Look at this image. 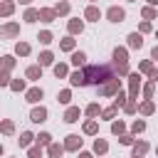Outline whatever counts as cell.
<instances>
[{"label":"cell","instance_id":"obj_1","mask_svg":"<svg viewBox=\"0 0 158 158\" xmlns=\"http://www.w3.org/2000/svg\"><path fill=\"white\" fill-rule=\"evenodd\" d=\"M84 79H86V84H99V81L114 79V77H111L109 67H86L84 69Z\"/></svg>","mask_w":158,"mask_h":158},{"label":"cell","instance_id":"obj_2","mask_svg":"<svg viewBox=\"0 0 158 158\" xmlns=\"http://www.w3.org/2000/svg\"><path fill=\"white\" fill-rule=\"evenodd\" d=\"M114 59H116V64H118V72L121 74H126L128 72V64H126V49H114Z\"/></svg>","mask_w":158,"mask_h":158},{"label":"cell","instance_id":"obj_3","mask_svg":"<svg viewBox=\"0 0 158 158\" xmlns=\"http://www.w3.org/2000/svg\"><path fill=\"white\" fill-rule=\"evenodd\" d=\"M118 91V79H111L106 86H101V94L104 96H111V94H116Z\"/></svg>","mask_w":158,"mask_h":158},{"label":"cell","instance_id":"obj_4","mask_svg":"<svg viewBox=\"0 0 158 158\" xmlns=\"http://www.w3.org/2000/svg\"><path fill=\"white\" fill-rule=\"evenodd\" d=\"M106 15H109V20H111V22H121V20H123V17H126V15H123V10H121V7H111V10H109V12H106Z\"/></svg>","mask_w":158,"mask_h":158},{"label":"cell","instance_id":"obj_5","mask_svg":"<svg viewBox=\"0 0 158 158\" xmlns=\"http://www.w3.org/2000/svg\"><path fill=\"white\" fill-rule=\"evenodd\" d=\"M17 30H20V25H5V27H0V35L2 37H12V35H17Z\"/></svg>","mask_w":158,"mask_h":158},{"label":"cell","instance_id":"obj_6","mask_svg":"<svg viewBox=\"0 0 158 158\" xmlns=\"http://www.w3.org/2000/svg\"><path fill=\"white\" fill-rule=\"evenodd\" d=\"M81 146V138L79 136H67V143H64V148H69V151H77Z\"/></svg>","mask_w":158,"mask_h":158},{"label":"cell","instance_id":"obj_7","mask_svg":"<svg viewBox=\"0 0 158 158\" xmlns=\"http://www.w3.org/2000/svg\"><path fill=\"white\" fill-rule=\"evenodd\" d=\"M69 79H72V84H74V86H84V84H86V79H84V72H74Z\"/></svg>","mask_w":158,"mask_h":158},{"label":"cell","instance_id":"obj_8","mask_svg":"<svg viewBox=\"0 0 158 158\" xmlns=\"http://www.w3.org/2000/svg\"><path fill=\"white\" fill-rule=\"evenodd\" d=\"M128 44H131V47H141V44H143V37H141L138 32H131V35H128Z\"/></svg>","mask_w":158,"mask_h":158},{"label":"cell","instance_id":"obj_9","mask_svg":"<svg viewBox=\"0 0 158 158\" xmlns=\"http://www.w3.org/2000/svg\"><path fill=\"white\" fill-rule=\"evenodd\" d=\"M77 118H79V109H77V106L67 109V114H64V121H69V123H72V121H77Z\"/></svg>","mask_w":158,"mask_h":158},{"label":"cell","instance_id":"obj_10","mask_svg":"<svg viewBox=\"0 0 158 158\" xmlns=\"http://www.w3.org/2000/svg\"><path fill=\"white\" fill-rule=\"evenodd\" d=\"M40 99H42V89H30V91H27V101L35 104V101H40Z\"/></svg>","mask_w":158,"mask_h":158},{"label":"cell","instance_id":"obj_11","mask_svg":"<svg viewBox=\"0 0 158 158\" xmlns=\"http://www.w3.org/2000/svg\"><path fill=\"white\" fill-rule=\"evenodd\" d=\"M64 153V146H57V143H49V156L52 158H59Z\"/></svg>","mask_w":158,"mask_h":158},{"label":"cell","instance_id":"obj_12","mask_svg":"<svg viewBox=\"0 0 158 158\" xmlns=\"http://www.w3.org/2000/svg\"><path fill=\"white\" fill-rule=\"evenodd\" d=\"M138 74H131V99H136V91H138Z\"/></svg>","mask_w":158,"mask_h":158},{"label":"cell","instance_id":"obj_13","mask_svg":"<svg viewBox=\"0 0 158 158\" xmlns=\"http://www.w3.org/2000/svg\"><path fill=\"white\" fill-rule=\"evenodd\" d=\"M44 116H47V111H44V109H42V106H40V109H35V111H32V121H37V123H40V121H44Z\"/></svg>","mask_w":158,"mask_h":158},{"label":"cell","instance_id":"obj_14","mask_svg":"<svg viewBox=\"0 0 158 158\" xmlns=\"http://www.w3.org/2000/svg\"><path fill=\"white\" fill-rule=\"evenodd\" d=\"M84 59H86V54H84V52H74V54H72V62H74L77 67H81V64H84Z\"/></svg>","mask_w":158,"mask_h":158},{"label":"cell","instance_id":"obj_15","mask_svg":"<svg viewBox=\"0 0 158 158\" xmlns=\"http://www.w3.org/2000/svg\"><path fill=\"white\" fill-rule=\"evenodd\" d=\"M69 32H72V35L81 32V20H72V22H69Z\"/></svg>","mask_w":158,"mask_h":158},{"label":"cell","instance_id":"obj_16","mask_svg":"<svg viewBox=\"0 0 158 158\" xmlns=\"http://www.w3.org/2000/svg\"><path fill=\"white\" fill-rule=\"evenodd\" d=\"M40 17H42L44 22H52V20H54V12H52V10H40Z\"/></svg>","mask_w":158,"mask_h":158},{"label":"cell","instance_id":"obj_17","mask_svg":"<svg viewBox=\"0 0 158 158\" xmlns=\"http://www.w3.org/2000/svg\"><path fill=\"white\" fill-rule=\"evenodd\" d=\"M40 74H42L40 67H30V69H27V77H30V79H40Z\"/></svg>","mask_w":158,"mask_h":158},{"label":"cell","instance_id":"obj_18","mask_svg":"<svg viewBox=\"0 0 158 158\" xmlns=\"http://www.w3.org/2000/svg\"><path fill=\"white\" fill-rule=\"evenodd\" d=\"M146 151H148V143H136V146H133V153H136V156H143Z\"/></svg>","mask_w":158,"mask_h":158},{"label":"cell","instance_id":"obj_19","mask_svg":"<svg viewBox=\"0 0 158 158\" xmlns=\"http://www.w3.org/2000/svg\"><path fill=\"white\" fill-rule=\"evenodd\" d=\"M40 64H52V52H42L40 54Z\"/></svg>","mask_w":158,"mask_h":158},{"label":"cell","instance_id":"obj_20","mask_svg":"<svg viewBox=\"0 0 158 158\" xmlns=\"http://www.w3.org/2000/svg\"><path fill=\"white\" fill-rule=\"evenodd\" d=\"M49 138H52L49 133H40V136H37V143H40V146H49Z\"/></svg>","mask_w":158,"mask_h":158},{"label":"cell","instance_id":"obj_21","mask_svg":"<svg viewBox=\"0 0 158 158\" xmlns=\"http://www.w3.org/2000/svg\"><path fill=\"white\" fill-rule=\"evenodd\" d=\"M94 151H96V153H106V141H99V138H96V143H94Z\"/></svg>","mask_w":158,"mask_h":158},{"label":"cell","instance_id":"obj_22","mask_svg":"<svg viewBox=\"0 0 158 158\" xmlns=\"http://www.w3.org/2000/svg\"><path fill=\"white\" fill-rule=\"evenodd\" d=\"M12 12V2H0V15H10Z\"/></svg>","mask_w":158,"mask_h":158},{"label":"cell","instance_id":"obj_23","mask_svg":"<svg viewBox=\"0 0 158 158\" xmlns=\"http://www.w3.org/2000/svg\"><path fill=\"white\" fill-rule=\"evenodd\" d=\"M86 17L89 20H99V10L96 7H86Z\"/></svg>","mask_w":158,"mask_h":158},{"label":"cell","instance_id":"obj_24","mask_svg":"<svg viewBox=\"0 0 158 158\" xmlns=\"http://www.w3.org/2000/svg\"><path fill=\"white\" fill-rule=\"evenodd\" d=\"M37 17H40V12H37V10H27V15H25V20H27V22H35Z\"/></svg>","mask_w":158,"mask_h":158},{"label":"cell","instance_id":"obj_25","mask_svg":"<svg viewBox=\"0 0 158 158\" xmlns=\"http://www.w3.org/2000/svg\"><path fill=\"white\" fill-rule=\"evenodd\" d=\"M37 40H40L42 44H49V42H52V35H49V32H40V37H37Z\"/></svg>","mask_w":158,"mask_h":158},{"label":"cell","instance_id":"obj_26","mask_svg":"<svg viewBox=\"0 0 158 158\" xmlns=\"http://www.w3.org/2000/svg\"><path fill=\"white\" fill-rule=\"evenodd\" d=\"M15 52H17V54H27V52H30V44H25V42H20V44L15 47Z\"/></svg>","mask_w":158,"mask_h":158},{"label":"cell","instance_id":"obj_27","mask_svg":"<svg viewBox=\"0 0 158 158\" xmlns=\"http://www.w3.org/2000/svg\"><path fill=\"white\" fill-rule=\"evenodd\" d=\"M64 74H67V67L64 64H57L54 67V77H64Z\"/></svg>","mask_w":158,"mask_h":158},{"label":"cell","instance_id":"obj_28","mask_svg":"<svg viewBox=\"0 0 158 158\" xmlns=\"http://www.w3.org/2000/svg\"><path fill=\"white\" fill-rule=\"evenodd\" d=\"M0 128H2V133H12V128H15V126H12V121H2V126H0Z\"/></svg>","mask_w":158,"mask_h":158},{"label":"cell","instance_id":"obj_29","mask_svg":"<svg viewBox=\"0 0 158 158\" xmlns=\"http://www.w3.org/2000/svg\"><path fill=\"white\" fill-rule=\"evenodd\" d=\"M32 138H35L32 133H22V136H20V146H27V143H30Z\"/></svg>","mask_w":158,"mask_h":158},{"label":"cell","instance_id":"obj_30","mask_svg":"<svg viewBox=\"0 0 158 158\" xmlns=\"http://www.w3.org/2000/svg\"><path fill=\"white\" fill-rule=\"evenodd\" d=\"M57 12H59V15H67V12H69V5H67V2H59V5H57Z\"/></svg>","mask_w":158,"mask_h":158},{"label":"cell","instance_id":"obj_31","mask_svg":"<svg viewBox=\"0 0 158 158\" xmlns=\"http://www.w3.org/2000/svg\"><path fill=\"white\" fill-rule=\"evenodd\" d=\"M72 47H74V40H72V37L62 40V49H72Z\"/></svg>","mask_w":158,"mask_h":158},{"label":"cell","instance_id":"obj_32","mask_svg":"<svg viewBox=\"0 0 158 158\" xmlns=\"http://www.w3.org/2000/svg\"><path fill=\"white\" fill-rule=\"evenodd\" d=\"M10 86H12L15 91H20V89H25V81H22V79H15V81H12Z\"/></svg>","mask_w":158,"mask_h":158},{"label":"cell","instance_id":"obj_33","mask_svg":"<svg viewBox=\"0 0 158 158\" xmlns=\"http://www.w3.org/2000/svg\"><path fill=\"white\" fill-rule=\"evenodd\" d=\"M116 109H118V106H111V109H106V111H104V118H114V116H116Z\"/></svg>","mask_w":158,"mask_h":158},{"label":"cell","instance_id":"obj_34","mask_svg":"<svg viewBox=\"0 0 158 158\" xmlns=\"http://www.w3.org/2000/svg\"><path fill=\"white\" fill-rule=\"evenodd\" d=\"M84 131H86V133H94V131H96V121H89V123H84Z\"/></svg>","mask_w":158,"mask_h":158},{"label":"cell","instance_id":"obj_35","mask_svg":"<svg viewBox=\"0 0 158 158\" xmlns=\"http://www.w3.org/2000/svg\"><path fill=\"white\" fill-rule=\"evenodd\" d=\"M10 67H12V57H2V69L7 72Z\"/></svg>","mask_w":158,"mask_h":158},{"label":"cell","instance_id":"obj_36","mask_svg":"<svg viewBox=\"0 0 158 158\" xmlns=\"http://www.w3.org/2000/svg\"><path fill=\"white\" fill-rule=\"evenodd\" d=\"M123 109H126L128 114H131V111H136V101H133V99H131V101H126V104H123Z\"/></svg>","mask_w":158,"mask_h":158},{"label":"cell","instance_id":"obj_37","mask_svg":"<svg viewBox=\"0 0 158 158\" xmlns=\"http://www.w3.org/2000/svg\"><path fill=\"white\" fill-rule=\"evenodd\" d=\"M141 111H143V114H151V111H153V101H146V104L141 106Z\"/></svg>","mask_w":158,"mask_h":158},{"label":"cell","instance_id":"obj_38","mask_svg":"<svg viewBox=\"0 0 158 158\" xmlns=\"http://www.w3.org/2000/svg\"><path fill=\"white\" fill-rule=\"evenodd\" d=\"M86 114H89V116H96V114H99V106H96V104H91V106L86 109Z\"/></svg>","mask_w":158,"mask_h":158},{"label":"cell","instance_id":"obj_39","mask_svg":"<svg viewBox=\"0 0 158 158\" xmlns=\"http://www.w3.org/2000/svg\"><path fill=\"white\" fill-rule=\"evenodd\" d=\"M111 131H114V133H121V131H123V123H121V121H116V123L111 126Z\"/></svg>","mask_w":158,"mask_h":158},{"label":"cell","instance_id":"obj_40","mask_svg":"<svg viewBox=\"0 0 158 158\" xmlns=\"http://www.w3.org/2000/svg\"><path fill=\"white\" fill-rule=\"evenodd\" d=\"M143 17H148V20H151V17H156V12H153V7H146V10H143Z\"/></svg>","mask_w":158,"mask_h":158},{"label":"cell","instance_id":"obj_41","mask_svg":"<svg viewBox=\"0 0 158 158\" xmlns=\"http://www.w3.org/2000/svg\"><path fill=\"white\" fill-rule=\"evenodd\" d=\"M59 101L67 104V101H69V91H62V94H59Z\"/></svg>","mask_w":158,"mask_h":158},{"label":"cell","instance_id":"obj_42","mask_svg":"<svg viewBox=\"0 0 158 158\" xmlns=\"http://www.w3.org/2000/svg\"><path fill=\"white\" fill-rule=\"evenodd\" d=\"M143 126H146V123H143V121H136V123H133V131H136V133H138V131H143Z\"/></svg>","mask_w":158,"mask_h":158},{"label":"cell","instance_id":"obj_43","mask_svg":"<svg viewBox=\"0 0 158 158\" xmlns=\"http://www.w3.org/2000/svg\"><path fill=\"white\" fill-rule=\"evenodd\" d=\"M141 69H143V72H148V74H151V69H153V67H151V62H143V64H141Z\"/></svg>","mask_w":158,"mask_h":158},{"label":"cell","instance_id":"obj_44","mask_svg":"<svg viewBox=\"0 0 158 158\" xmlns=\"http://www.w3.org/2000/svg\"><path fill=\"white\" fill-rule=\"evenodd\" d=\"M121 143H126V146H131V143H133V138H131V136H121Z\"/></svg>","mask_w":158,"mask_h":158},{"label":"cell","instance_id":"obj_45","mask_svg":"<svg viewBox=\"0 0 158 158\" xmlns=\"http://www.w3.org/2000/svg\"><path fill=\"white\" fill-rule=\"evenodd\" d=\"M151 94H153V84H146V96L151 99Z\"/></svg>","mask_w":158,"mask_h":158},{"label":"cell","instance_id":"obj_46","mask_svg":"<svg viewBox=\"0 0 158 158\" xmlns=\"http://www.w3.org/2000/svg\"><path fill=\"white\" fill-rule=\"evenodd\" d=\"M121 104H123V94H116V104L114 106H121Z\"/></svg>","mask_w":158,"mask_h":158},{"label":"cell","instance_id":"obj_47","mask_svg":"<svg viewBox=\"0 0 158 158\" xmlns=\"http://www.w3.org/2000/svg\"><path fill=\"white\" fill-rule=\"evenodd\" d=\"M30 158H40V148H32L30 151Z\"/></svg>","mask_w":158,"mask_h":158},{"label":"cell","instance_id":"obj_48","mask_svg":"<svg viewBox=\"0 0 158 158\" xmlns=\"http://www.w3.org/2000/svg\"><path fill=\"white\" fill-rule=\"evenodd\" d=\"M153 59H158V47H156V49H153Z\"/></svg>","mask_w":158,"mask_h":158},{"label":"cell","instance_id":"obj_49","mask_svg":"<svg viewBox=\"0 0 158 158\" xmlns=\"http://www.w3.org/2000/svg\"><path fill=\"white\" fill-rule=\"evenodd\" d=\"M79 158H91V156H89V153H81V156H79Z\"/></svg>","mask_w":158,"mask_h":158},{"label":"cell","instance_id":"obj_50","mask_svg":"<svg viewBox=\"0 0 158 158\" xmlns=\"http://www.w3.org/2000/svg\"><path fill=\"white\" fill-rule=\"evenodd\" d=\"M148 2H151V5H156V2H158V0H148Z\"/></svg>","mask_w":158,"mask_h":158},{"label":"cell","instance_id":"obj_51","mask_svg":"<svg viewBox=\"0 0 158 158\" xmlns=\"http://www.w3.org/2000/svg\"><path fill=\"white\" fill-rule=\"evenodd\" d=\"M20 2H30V0H20Z\"/></svg>","mask_w":158,"mask_h":158},{"label":"cell","instance_id":"obj_52","mask_svg":"<svg viewBox=\"0 0 158 158\" xmlns=\"http://www.w3.org/2000/svg\"><path fill=\"white\" fill-rule=\"evenodd\" d=\"M0 153H2V146H0Z\"/></svg>","mask_w":158,"mask_h":158},{"label":"cell","instance_id":"obj_53","mask_svg":"<svg viewBox=\"0 0 158 158\" xmlns=\"http://www.w3.org/2000/svg\"><path fill=\"white\" fill-rule=\"evenodd\" d=\"M133 158H141V156H133Z\"/></svg>","mask_w":158,"mask_h":158}]
</instances>
